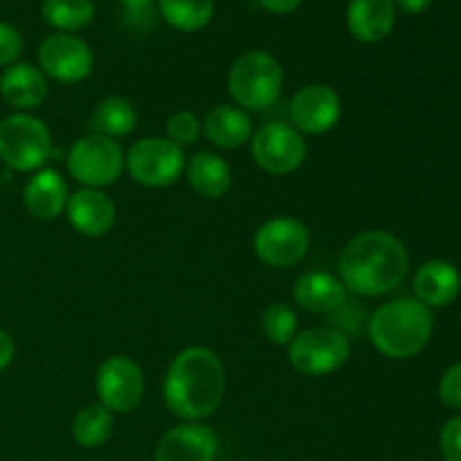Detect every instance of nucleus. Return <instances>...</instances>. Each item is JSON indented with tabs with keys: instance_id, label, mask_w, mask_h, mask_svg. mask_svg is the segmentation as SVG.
I'll use <instances>...</instances> for the list:
<instances>
[{
	"instance_id": "f257e3e1",
	"label": "nucleus",
	"mask_w": 461,
	"mask_h": 461,
	"mask_svg": "<svg viewBox=\"0 0 461 461\" xmlns=\"http://www.w3.org/2000/svg\"><path fill=\"white\" fill-rule=\"evenodd\" d=\"M408 250L399 237L383 230L356 234L338 259V277L347 293L378 297L394 291L408 273Z\"/></svg>"
},
{
	"instance_id": "f03ea898",
	"label": "nucleus",
	"mask_w": 461,
	"mask_h": 461,
	"mask_svg": "<svg viewBox=\"0 0 461 461\" xmlns=\"http://www.w3.org/2000/svg\"><path fill=\"white\" fill-rule=\"evenodd\" d=\"M225 383V367L219 356L205 347H189L171 360L162 394L176 417L201 421L219 410Z\"/></svg>"
},
{
	"instance_id": "7ed1b4c3",
	"label": "nucleus",
	"mask_w": 461,
	"mask_h": 461,
	"mask_svg": "<svg viewBox=\"0 0 461 461\" xmlns=\"http://www.w3.org/2000/svg\"><path fill=\"white\" fill-rule=\"evenodd\" d=\"M432 327L435 320L430 309L419 300L403 297L378 306L369 320V338L383 356L403 360L417 356L428 345Z\"/></svg>"
},
{
	"instance_id": "20e7f679",
	"label": "nucleus",
	"mask_w": 461,
	"mask_h": 461,
	"mask_svg": "<svg viewBox=\"0 0 461 461\" xmlns=\"http://www.w3.org/2000/svg\"><path fill=\"white\" fill-rule=\"evenodd\" d=\"M284 70L268 52H248L234 61L228 75V90L243 111H266L279 99Z\"/></svg>"
},
{
	"instance_id": "39448f33",
	"label": "nucleus",
	"mask_w": 461,
	"mask_h": 461,
	"mask_svg": "<svg viewBox=\"0 0 461 461\" xmlns=\"http://www.w3.org/2000/svg\"><path fill=\"white\" fill-rule=\"evenodd\" d=\"M52 153L50 131L39 117L14 113L0 122V160L14 171H36Z\"/></svg>"
},
{
	"instance_id": "423d86ee",
	"label": "nucleus",
	"mask_w": 461,
	"mask_h": 461,
	"mask_svg": "<svg viewBox=\"0 0 461 461\" xmlns=\"http://www.w3.org/2000/svg\"><path fill=\"white\" fill-rule=\"evenodd\" d=\"M66 162L77 183L88 189H99L120 178L126 167V153L113 138L90 133L72 144Z\"/></svg>"
},
{
	"instance_id": "0eeeda50",
	"label": "nucleus",
	"mask_w": 461,
	"mask_h": 461,
	"mask_svg": "<svg viewBox=\"0 0 461 461\" xmlns=\"http://www.w3.org/2000/svg\"><path fill=\"white\" fill-rule=\"evenodd\" d=\"M349 338L336 327H313L297 333L288 345V360L293 369L304 376H324L349 360Z\"/></svg>"
},
{
	"instance_id": "6e6552de",
	"label": "nucleus",
	"mask_w": 461,
	"mask_h": 461,
	"mask_svg": "<svg viewBox=\"0 0 461 461\" xmlns=\"http://www.w3.org/2000/svg\"><path fill=\"white\" fill-rule=\"evenodd\" d=\"M124 169L144 187H169L185 171V153L167 138H142L126 153Z\"/></svg>"
},
{
	"instance_id": "1a4fd4ad",
	"label": "nucleus",
	"mask_w": 461,
	"mask_h": 461,
	"mask_svg": "<svg viewBox=\"0 0 461 461\" xmlns=\"http://www.w3.org/2000/svg\"><path fill=\"white\" fill-rule=\"evenodd\" d=\"M252 158L266 174L286 176L304 162L306 142L291 124L268 122L252 135Z\"/></svg>"
},
{
	"instance_id": "9d476101",
	"label": "nucleus",
	"mask_w": 461,
	"mask_h": 461,
	"mask_svg": "<svg viewBox=\"0 0 461 461\" xmlns=\"http://www.w3.org/2000/svg\"><path fill=\"white\" fill-rule=\"evenodd\" d=\"M311 246L309 228L293 216H277L255 232V252L266 266L286 268L300 264Z\"/></svg>"
},
{
	"instance_id": "9b49d317",
	"label": "nucleus",
	"mask_w": 461,
	"mask_h": 461,
	"mask_svg": "<svg viewBox=\"0 0 461 461\" xmlns=\"http://www.w3.org/2000/svg\"><path fill=\"white\" fill-rule=\"evenodd\" d=\"M99 405L111 412L129 414L142 403L144 374L129 356H111L97 369Z\"/></svg>"
},
{
	"instance_id": "f8f14e48",
	"label": "nucleus",
	"mask_w": 461,
	"mask_h": 461,
	"mask_svg": "<svg viewBox=\"0 0 461 461\" xmlns=\"http://www.w3.org/2000/svg\"><path fill=\"white\" fill-rule=\"evenodd\" d=\"M41 72L61 84H79L93 70V50L84 39L57 32L39 48Z\"/></svg>"
},
{
	"instance_id": "ddd939ff",
	"label": "nucleus",
	"mask_w": 461,
	"mask_h": 461,
	"mask_svg": "<svg viewBox=\"0 0 461 461\" xmlns=\"http://www.w3.org/2000/svg\"><path fill=\"white\" fill-rule=\"evenodd\" d=\"M342 115L340 95L327 84H309L293 95L288 104L291 126L306 135L329 133Z\"/></svg>"
},
{
	"instance_id": "4468645a",
	"label": "nucleus",
	"mask_w": 461,
	"mask_h": 461,
	"mask_svg": "<svg viewBox=\"0 0 461 461\" xmlns=\"http://www.w3.org/2000/svg\"><path fill=\"white\" fill-rule=\"evenodd\" d=\"M216 455H219L216 432L198 421H185L162 435L153 453V461H216Z\"/></svg>"
},
{
	"instance_id": "2eb2a0df",
	"label": "nucleus",
	"mask_w": 461,
	"mask_h": 461,
	"mask_svg": "<svg viewBox=\"0 0 461 461\" xmlns=\"http://www.w3.org/2000/svg\"><path fill=\"white\" fill-rule=\"evenodd\" d=\"M68 221L72 228L88 239H99L111 232L115 223V205L99 189H79L68 198Z\"/></svg>"
},
{
	"instance_id": "dca6fc26",
	"label": "nucleus",
	"mask_w": 461,
	"mask_h": 461,
	"mask_svg": "<svg viewBox=\"0 0 461 461\" xmlns=\"http://www.w3.org/2000/svg\"><path fill=\"white\" fill-rule=\"evenodd\" d=\"M297 306L309 313H336L347 302V288L340 277L327 270H309L300 275L293 288Z\"/></svg>"
},
{
	"instance_id": "f3484780",
	"label": "nucleus",
	"mask_w": 461,
	"mask_h": 461,
	"mask_svg": "<svg viewBox=\"0 0 461 461\" xmlns=\"http://www.w3.org/2000/svg\"><path fill=\"white\" fill-rule=\"evenodd\" d=\"M0 95L16 111H34L48 97V77L32 63H12L0 75Z\"/></svg>"
},
{
	"instance_id": "a211bd4d",
	"label": "nucleus",
	"mask_w": 461,
	"mask_h": 461,
	"mask_svg": "<svg viewBox=\"0 0 461 461\" xmlns=\"http://www.w3.org/2000/svg\"><path fill=\"white\" fill-rule=\"evenodd\" d=\"M68 185L54 169H41L27 180L23 189V203L34 219L52 221L66 212Z\"/></svg>"
},
{
	"instance_id": "6ab92c4d",
	"label": "nucleus",
	"mask_w": 461,
	"mask_h": 461,
	"mask_svg": "<svg viewBox=\"0 0 461 461\" xmlns=\"http://www.w3.org/2000/svg\"><path fill=\"white\" fill-rule=\"evenodd\" d=\"M396 21L394 0H349L347 27L354 39L376 43L392 32Z\"/></svg>"
},
{
	"instance_id": "aec40b11",
	"label": "nucleus",
	"mask_w": 461,
	"mask_h": 461,
	"mask_svg": "<svg viewBox=\"0 0 461 461\" xmlns=\"http://www.w3.org/2000/svg\"><path fill=\"white\" fill-rule=\"evenodd\" d=\"M461 275L450 261L432 259L419 268L414 275V293L421 304L428 309H441L448 306L459 295Z\"/></svg>"
},
{
	"instance_id": "412c9836",
	"label": "nucleus",
	"mask_w": 461,
	"mask_h": 461,
	"mask_svg": "<svg viewBox=\"0 0 461 461\" xmlns=\"http://www.w3.org/2000/svg\"><path fill=\"white\" fill-rule=\"evenodd\" d=\"M201 126L205 138L219 149H239L252 138V120L248 113L225 104L212 108Z\"/></svg>"
},
{
	"instance_id": "4be33fe9",
	"label": "nucleus",
	"mask_w": 461,
	"mask_h": 461,
	"mask_svg": "<svg viewBox=\"0 0 461 461\" xmlns=\"http://www.w3.org/2000/svg\"><path fill=\"white\" fill-rule=\"evenodd\" d=\"M189 187L203 198H221L232 187V169L221 156L201 151L185 165Z\"/></svg>"
},
{
	"instance_id": "5701e85b",
	"label": "nucleus",
	"mask_w": 461,
	"mask_h": 461,
	"mask_svg": "<svg viewBox=\"0 0 461 461\" xmlns=\"http://www.w3.org/2000/svg\"><path fill=\"white\" fill-rule=\"evenodd\" d=\"M135 122H138V111H135L133 102L120 97V95H111L95 106L93 115H90V129L93 133L115 140L129 135L135 129Z\"/></svg>"
},
{
	"instance_id": "b1692460",
	"label": "nucleus",
	"mask_w": 461,
	"mask_h": 461,
	"mask_svg": "<svg viewBox=\"0 0 461 461\" xmlns=\"http://www.w3.org/2000/svg\"><path fill=\"white\" fill-rule=\"evenodd\" d=\"M113 428H115V421H113L111 410L99 403L86 405L72 421V437L81 448H99L111 439Z\"/></svg>"
},
{
	"instance_id": "393cba45",
	"label": "nucleus",
	"mask_w": 461,
	"mask_h": 461,
	"mask_svg": "<svg viewBox=\"0 0 461 461\" xmlns=\"http://www.w3.org/2000/svg\"><path fill=\"white\" fill-rule=\"evenodd\" d=\"M160 14L174 30L198 32L214 16V0H160Z\"/></svg>"
},
{
	"instance_id": "a878e982",
	"label": "nucleus",
	"mask_w": 461,
	"mask_h": 461,
	"mask_svg": "<svg viewBox=\"0 0 461 461\" xmlns=\"http://www.w3.org/2000/svg\"><path fill=\"white\" fill-rule=\"evenodd\" d=\"M41 14L48 25L70 34L93 21L95 5L93 0H43Z\"/></svg>"
},
{
	"instance_id": "bb28decb",
	"label": "nucleus",
	"mask_w": 461,
	"mask_h": 461,
	"mask_svg": "<svg viewBox=\"0 0 461 461\" xmlns=\"http://www.w3.org/2000/svg\"><path fill=\"white\" fill-rule=\"evenodd\" d=\"M261 331L273 345L288 347L297 336V315L291 306L275 302L261 315Z\"/></svg>"
},
{
	"instance_id": "cd10ccee",
	"label": "nucleus",
	"mask_w": 461,
	"mask_h": 461,
	"mask_svg": "<svg viewBox=\"0 0 461 461\" xmlns=\"http://www.w3.org/2000/svg\"><path fill=\"white\" fill-rule=\"evenodd\" d=\"M201 129V122H198V117L194 113L178 111L167 120V140L180 149L189 147V144H194L198 140Z\"/></svg>"
},
{
	"instance_id": "c85d7f7f",
	"label": "nucleus",
	"mask_w": 461,
	"mask_h": 461,
	"mask_svg": "<svg viewBox=\"0 0 461 461\" xmlns=\"http://www.w3.org/2000/svg\"><path fill=\"white\" fill-rule=\"evenodd\" d=\"M23 52V36L9 23L0 21V66H12Z\"/></svg>"
},
{
	"instance_id": "c756f323",
	"label": "nucleus",
	"mask_w": 461,
	"mask_h": 461,
	"mask_svg": "<svg viewBox=\"0 0 461 461\" xmlns=\"http://www.w3.org/2000/svg\"><path fill=\"white\" fill-rule=\"evenodd\" d=\"M439 399L448 408L461 410V363H455L439 381Z\"/></svg>"
},
{
	"instance_id": "7c9ffc66",
	"label": "nucleus",
	"mask_w": 461,
	"mask_h": 461,
	"mask_svg": "<svg viewBox=\"0 0 461 461\" xmlns=\"http://www.w3.org/2000/svg\"><path fill=\"white\" fill-rule=\"evenodd\" d=\"M441 455L446 461H461V417L450 419L441 430Z\"/></svg>"
},
{
	"instance_id": "2f4dec72",
	"label": "nucleus",
	"mask_w": 461,
	"mask_h": 461,
	"mask_svg": "<svg viewBox=\"0 0 461 461\" xmlns=\"http://www.w3.org/2000/svg\"><path fill=\"white\" fill-rule=\"evenodd\" d=\"M14 356H16V345H14L12 336L5 329H0V372H5L12 365Z\"/></svg>"
},
{
	"instance_id": "473e14b6",
	"label": "nucleus",
	"mask_w": 461,
	"mask_h": 461,
	"mask_svg": "<svg viewBox=\"0 0 461 461\" xmlns=\"http://www.w3.org/2000/svg\"><path fill=\"white\" fill-rule=\"evenodd\" d=\"M266 12L273 14H291L295 12L297 7L302 5V0H257Z\"/></svg>"
},
{
	"instance_id": "72a5a7b5",
	"label": "nucleus",
	"mask_w": 461,
	"mask_h": 461,
	"mask_svg": "<svg viewBox=\"0 0 461 461\" xmlns=\"http://www.w3.org/2000/svg\"><path fill=\"white\" fill-rule=\"evenodd\" d=\"M432 0H394V7H401L405 14H421L430 7Z\"/></svg>"
},
{
	"instance_id": "f704fd0d",
	"label": "nucleus",
	"mask_w": 461,
	"mask_h": 461,
	"mask_svg": "<svg viewBox=\"0 0 461 461\" xmlns=\"http://www.w3.org/2000/svg\"><path fill=\"white\" fill-rule=\"evenodd\" d=\"M122 3L126 5V9H129V12H147L149 7H151L153 5V0H122Z\"/></svg>"
}]
</instances>
